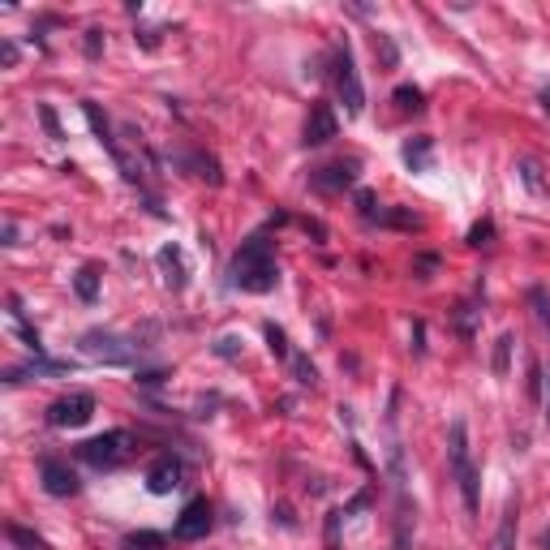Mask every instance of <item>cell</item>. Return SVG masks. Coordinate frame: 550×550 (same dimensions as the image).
<instances>
[{
  "label": "cell",
  "mask_w": 550,
  "mask_h": 550,
  "mask_svg": "<svg viewBox=\"0 0 550 550\" xmlns=\"http://www.w3.org/2000/svg\"><path fill=\"white\" fill-rule=\"evenodd\" d=\"M336 91H340L344 112H349V117H361V108H366V91H361L357 61H353L349 43H340V52H336Z\"/></svg>",
  "instance_id": "cell-4"
},
{
  "label": "cell",
  "mask_w": 550,
  "mask_h": 550,
  "mask_svg": "<svg viewBox=\"0 0 550 550\" xmlns=\"http://www.w3.org/2000/svg\"><path fill=\"white\" fill-rule=\"evenodd\" d=\"M74 288H78L82 301H95V297H99V271H95V267H82V271L74 275Z\"/></svg>",
  "instance_id": "cell-17"
},
{
  "label": "cell",
  "mask_w": 550,
  "mask_h": 550,
  "mask_svg": "<svg viewBox=\"0 0 550 550\" xmlns=\"http://www.w3.org/2000/svg\"><path fill=\"white\" fill-rule=\"evenodd\" d=\"M39 482H43V490L48 495H56V499H69V495H78V473L65 465V460H56V456H48L39 465Z\"/></svg>",
  "instance_id": "cell-8"
},
{
  "label": "cell",
  "mask_w": 550,
  "mask_h": 550,
  "mask_svg": "<svg viewBox=\"0 0 550 550\" xmlns=\"http://www.w3.org/2000/svg\"><path fill=\"white\" fill-rule=\"evenodd\" d=\"M314 190H323V194H336L344 190V185H353V164H327V168H318L314 177H310Z\"/></svg>",
  "instance_id": "cell-11"
},
{
  "label": "cell",
  "mask_w": 550,
  "mask_h": 550,
  "mask_svg": "<svg viewBox=\"0 0 550 550\" xmlns=\"http://www.w3.org/2000/svg\"><path fill=\"white\" fill-rule=\"evenodd\" d=\"M520 177H525V185L533 194H542V177H538V164H533V159H525V164H520Z\"/></svg>",
  "instance_id": "cell-24"
},
{
  "label": "cell",
  "mask_w": 550,
  "mask_h": 550,
  "mask_svg": "<svg viewBox=\"0 0 550 550\" xmlns=\"http://www.w3.org/2000/svg\"><path fill=\"white\" fill-rule=\"evenodd\" d=\"M9 542L18 546V550H52L48 542L39 538V533H31V529H22V525H9Z\"/></svg>",
  "instance_id": "cell-18"
},
{
  "label": "cell",
  "mask_w": 550,
  "mask_h": 550,
  "mask_svg": "<svg viewBox=\"0 0 550 550\" xmlns=\"http://www.w3.org/2000/svg\"><path fill=\"white\" fill-rule=\"evenodd\" d=\"M5 245H18V224H13V220L5 224Z\"/></svg>",
  "instance_id": "cell-29"
},
{
  "label": "cell",
  "mask_w": 550,
  "mask_h": 550,
  "mask_svg": "<svg viewBox=\"0 0 550 550\" xmlns=\"http://www.w3.org/2000/svg\"><path fill=\"white\" fill-rule=\"evenodd\" d=\"M91 417H95L91 392H69V396L48 404V426H56V430H78V426L91 422Z\"/></svg>",
  "instance_id": "cell-5"
},
{
  "label": "cell",
  "mask_w": 550,
  "mask_h": 550,
  "mask_svg": "<svg viewBox=\"0 0 550 550\" xmlns=\"http://www.w3.org/2000/svg\"><path fill=\"white\" fill-rule=\"evenodd\" d=\"M211 525H215V508L207 499H190L181 508V516H177V525H172V538L177 542H198V538H207L211 533Z\"/></svg>",
  "instance_id": "cell-6"
},
{
  "label": "cell",
  "mask_w": 550,
  "mask_h": 550,
  "mask_svg": "<svg viewBox=\"0 0 550 550\" xmlns=\"http://www.w3.org/2000/svg\"><path fill=\"white\" fill-rule=\"evenodd\" d=\"M228 284L241 288V293H271L280 284V267H275L271 241L263 233L241 241V250L233 254V267H228Z\"/></svg>",
  "instance_id": "cell-1"
},
{
  "label": "cell",
  "mask_w": 550,
  "mask_h": 550,
  "mask_svg": "<svg viewBox=\"0 0 550 550\" xmlns=\"http://www.w3.org/2000/svg\"><path fill=\"white\" fill-rule=\"evenodd\" d=\"M336 112H331L327 104H314L310 108V121H306V147H323V142L336 138Z\"/></svg>",
  "instance_id": "cell-10"
},
{
  "label": "cell",
  "mask_w": 550,
  "mask_h": 550,
  "mask_svg": "<svg viewBox=\"0 0 550 550\" xmlns=\"http://www.w3.org/2000/svg\"><path fill=\"white\" fill-rule=\"evenodd\" d=\"M82 349L99 361H108V366H129V361H134V349H129L121 336H112V331H86Z\"/></svg>",
  "instance_id": "cell-7"
},
{
  "label": "cell",
  "mask_w": 550,
  "mask_h": 550,
  "mask_svg": "<svg viewBox=\"0 0 550 550\" xmlns=\"http://www.w3.org/2000/svg\"><path fill=\"white\" fill-rule=\"evenodd\" d=\"M168 538L164 533H151V529H142V533H129L125 538V550H164Z\"/></svg>",
  "instance_id": "cell-16"
},
{
  "label": "cell",
  "mask_w": 550,
  "mask_h": 550,
  "mask_svg": "<svg viewBox=\"0 0 550 550\" xmlns=\"http://www.w3.org/2000/svg\"><path fill=\"white\" fill-rule=\"evenodd\" d=\"M516 503H508V512H503L495 538H490V550H516Z\"/></svg>",
  "instance_id": "cell-13"
},
{
  "label": "cell",
  "mask_w": 550,
  "mask_h": 550,
  "mask_svg": "<svg viewBox=\"0 0 550 550\" xmlns=\"http://www.w3.org/2000/svg\"><path fill=\"white\" fill-rule=\"evenodd\" d=\"M129 434L125 430H108V434H99V439H86L78 447V456L86 460L91 469H121L125 460H129Z\"/></svg>",
  "instance_id": "cell-3"
},
{
  "label": "cell",
  "mask_w": 550,
  "mask_h": 550,
  "mask_svg": "<svg viewBox=\"0 0 550 550\" xmlns=\"http://www.w3.org/2000/svg\"><path fill=\"white\" fill-rule=\"evenodd\" d=\"M404 164H409L413 172H426V168H430V138L404 142Z\"/></svg>",
  "instance_id": "cell-14"
},
{
  "label": "cell",
  "mask_w": 550,
  "mask_h": 550,
  "mask_svg": "<svg viewBox=\"0 0 550 550\" xmlns=\"http://www.w3.org/2000/svg\"><path fill=\"white\" fill-rule=\"evenodd\" d=\"M86 56H91V61H99V31L86 35Z\"/></svg>",
  "instance_id": "cell-28"
},
{
  "label": "cell",
  "mask_w": 550,
  "mask_h": 550,
  "mask_svg": "<svg viewBox=\"0 0 550 550\" xmlns=\"http://www.w3.org/2000/svg\"><path fill=\"white\" fill-rule=\"evenodd\" d=\"M396 104L404 112H422V91L417 86H396Z\"/></svg>",
  "instance_id": "cell-20"
},
{
  "label": "cell",
  "mask_w": 550,
  "mask_h": 550,
  "mask_svg": "<svg viewBox=\"0 0 550 550\" xmlns=\"http://www.w3.org/2000/svg\"><path fill=\"white\" fill-rule=\"evenodd\" d=\"M490 233H495V228H490V224H477L473 233H469V245H486V237H490Z\"/></svg>",
  "instance_id": "cell-27"
},
{
  "label": "cell",
  "mask_w": 550,
  "mask_h": 550,
  "mask_svg": "<svg viewBox=\"0 0 550 550\" xmlns=\"http://www.w3.org/2000/svg\"><path fill=\"white\" fill-rule=\"evenodd\" d=\"M357 207H361V215H366V220H383V211L374 207V194H370V190L357 194Z\"/></svg>",
  "instance_id": "cell-26"
},
{
  "label": "cell",
  "mask_w": 550,
  "mask_h": 550,
  "mask_svg": "<svg viewBox=\"0 0 550 550\" xmlns=\"http://www.w3.org/2000/svg\"><path fill=\"white\" fill-rule=\"evenodd\" d=\"M447 465H452V477L460 486V499H465V508L477 512V503H482V495H477V465H473V452H469V426L452 422V430H447Z\"/></svg>",
  "instance_id": "cell-2"
},
{
  "label": "cell",
  "mask_w": 550,
  "mask_h": 550,
  "mask_svg": "<svg viewBox=\"0 0 550 550\" xmlns=\"http://www.w3.org/2000/svg\"><path fill=\"white\" fill-rule=\"evenodd\" d=\"M177 486H181V460L172 456V452H164L147 469V490H151V495H172Z\"/></svg>",
  "instance_id": "cell-9"
},
{
  "label": "cell",
  "mask_w": 550,
  "mask_h": 550,
  "mask_svg": "<svg viewBox=\"0 0 550 550\" xmlns=\"http://www.w3.org/2000/svg\"><path fill=\"white\" fill-rule=\"evenodd\" d=\"M529 306H533V314H538V323L550 331V297H546V288H533V293H529Z\"/></svg>",
  "instance_id": "cell-19"
},
{
  "label": "cell",
  "mask_w": 550,
  "mask_h": 550,
  "mask_svg": "<svg viewBox=\"0 0 550 550\" xmlns=\"http://www.w3.org/2000/svg\"><path fill=\"white\" fill-rule=\"evenodd\" d=\"M512 336H499V349H495V374H508V353H512Z\"/></svg>",
  "instance_id": "cell-22"
},
{
  "label": "cell",
  "mask_w": 550,
  "mask_h": 550,
  "mask_svg": "<svg viewBox=\"0 0 550 550\" xmlns=\"http://www.w3.org/2000/svg\"><path fill=\"white\" fill-rule=\"evenodd\" d=\"M5 65H9V69L18 65V48H13V43H5Z\"/></svg>",
  "instance_id": "cell-31"
},
{
  "label": "cell",
  "mask_w": 550,
  "mask_h": 550,
  "mask_svg": "<svg viewBox=\"0 0 550 550\" xmlns=\"http://www.w3.org/2000/svg\"><path fill=\"white\" fill-rule=\"evenodd\" d=\"M546 546H550V529H546Z\"/></svg>",
  "instance_id": "cell-32"
},
{
  "label": "cell",
  "mask_w": 550,
  "mask_h": 550,
  "mask_svg": "<svg viewBox=\"0 0 550 550\" xmlns=\"http://www.w3.org/2000/svg\"><path fill=\"white\" fill-rule=\"evenodd\" d=\"M293 370H297V383H306V387H314V379H318V370L310 366L306 357H293Z\"/></svg>",
  "instance_id": "cell-25"
},
{
  "label": "cell",
  "mask_w": 550,
  "mask_h": 550,
  "mask_svg": "<svg viewBox=\"0 0 550 550\" xmlns=\"http://www.w3.org/2000/svg\"><path fill=\"white\" fill-rule=\"evenodd\" d=\"M39 117H43V125H48L52 142H61V138H65V129H61V121H56V112H52L48 104H39Z\"/></svg>",
  "instance_id": "cell-23"
},
{
  "label": "cell",
  "mask_w": 550,
  "mask_h": 550,
  "mask_svg": "<svg viewBox=\"0 0 550 550\" xmlns=\"http://www.w3.org/2000/svg\"><path fill=\"white\" fill-rule=\"evenodd\" d=\"M542 379H546L542 383V400H546V422H550V374H542Z\"/></svg>",
  "instance_id": "cell-30"
},
{
  "label": "cell",
  "mask_w": 550,
  "mask_h": 550,
  "mask_svg": "<svg viewBox=\"0 0 550 550\" xmlns=\"http://www.w3.org/2000/svg\"><path fill=\"white\" fill-rule=\"evenodd\" d=\"M263 331H267V340H271V353H275V357H293V353H288V336H284L280 327H275V323H267Z\"/></svg>",
  "instance_id": "cell-21"
},
{
  "label": "cell",
  "mask_w": 550,
  "mask_h": 550,
  "mask_svg": "<svg viewBox=\"0 0 550 550\" xmlns=\"http://www.w3.org/2000/svg\"><path fill=\"white\" fill-rule=\"evenodd\" d=\"M9 314H13V323H18V331H22V340H26V344H31V349L39 353V349H43V344H39V331H35L31 323H26V314H22V297H18V293L9 297Z\"/></svg>",
  "instance_id": "cell-15"
},
{
  "label": "cell",
  "mask_w": 550,
  "mask_h": 550,
  "mask_svg": "<svg viewBox=\"0 0 550 550\" xmlns=\"http://www.w3.org/2000/svg\"><path fill=\"white\" fill-rule=\"evenodd\" d=\"M159 271H164V284L168 288H185V263H181V250L177 245H164V250L155 254Z\"/></svg>",
  "instance_id": "cell-12"
}]
</instances>
